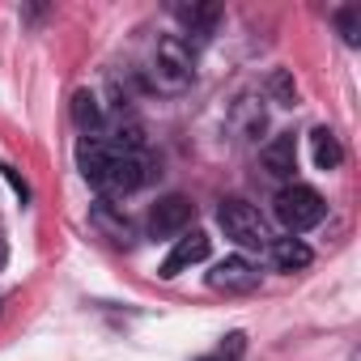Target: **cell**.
I'll use <instances>...</instances> for the list:
<instances>
[{
  "label": "cell",
  "mask_w": 361,
  "mask_h": 361,
  "mask_svg": "<svg viewBox=\"0 0 361 361\" xmlns=\"http://www.w3.org/2000/svg\"><path fill=\"white\" fill-rule=\"evenodd\" d=\"M264 123H268V115H264V102H255L251 94L234 102V115H230V128H234V132H238L243 140H251V136H259V132H264Z\"/></svg>",
  "instance_id": "8fae6325"
},
{
  "label": "cell",
  "mask_w": 361,
  "mask_h": 361,
  "mask_svg": "<svg viewBox=\"0 0 361 361\" xmlns=\"http://www.w3.org/2000/svg\"><path fill=\"white\" fill-rule=\"evenodd\" d=\"M149 85L157 94H183L192 81H196V68H192V47L183 43V35H161L149 51Z\"/></svg>",
  "instance_id": "7a4b0ae2"
},
{
  "label": "cell",
  "mask_w": 361,
  "mask_h": 361,
  "mask_svg": "<svg viewBox=\"0 0 361 361\" xmlns=\"http://www.w3.org/2000/svg\"><path fill=\"white\" fill-rule=\"evenodd\" d=\"M272 94L281 98V106H293V98H298V90H293V81H289V73H272Z\"/></svg>",
  "instance_id": "e0dca14e"
},
{
  "label": "cell",
  "mask_w": 361,
  "mask_h": 361,
  "mask_svg": "<svg viewBox=\"0 0 361 361\" xmlns=\"http://www.w3.org/2000/svg\"><path fill=\"white\" fill-rule=\"evenodd\" d=\"M90 226L102 234V238H111L115 247H132V238H136V226L128 221V213L115 204V200H94L90 204Z\"/></svg>",
  "instance_id": "52a82bcc"
},
{
  "label": "cell",
  "mask_w": 361,
  "mask_h": 361,
  "mask_svg": "<svg viewBox=\"0 0 361 361\" xmlns=\"http://www.w3.org/2000/svg\"><path fill=\"white\" fill-rule=\"evenodd\" d=\"M209 251H213L209 234H204V230H192V234H183V238L170 247V255L161 259L157 276H161V281H174L178 272H188L192 264H204V259H209Z\"/></svg>",
  "instance_id": "8992f818"
},
{
  "label": "cell",
  "mask_w": 361,
  "mask_h": 361,
  "mask_svg": "<svg viewBox=\"0 0 361 361\" xmlns=\"http://www.w3.org/2000/svg\"><path fill=\"white\" fill-rule=\"evenodd\" d=\"M77 166L85 174V183L102 200H119L145 183V157L140 149H123L106 136H81L77 145Z\"/></svg>",
  "instance_id": "6da1fadb"
},
{
  "label": "cell",
  "mask_w": 361,
  "mask_h": 361,
  "mask_svg": "<svg viewBox=\"0 0 361 361\" xmlns=\"http://www.w3.org/2000/svg\"><path fill=\"white\" fill-rule=\"evenodd\" d=\"M192 217H196V204L188 196H161L149 209V234L153 238H174L192 226Z\"/></svg>",
  "instance_id": "5b68a950"
},
{
  "label": "cell",
  "mask_w": 361,
  "mask_h": 361,
  "mask_svg": "<svg viewBox=\"0 0 361 361\" xmlns=\"http://www.w3.org/2000/svg\"><path fill=\"white\" fill-rule=\"evenodd\" d=\"M310 157H314V166H319V170H336V166L344 161V149H340L336 132L314 128V132H310Z\"/></svg>",
  "instance_id": "4fadbf2b"
},
{
  "label": "cell",
  "mask_w": 361,
  "mask_h": 361,
  "mask_svg": "<svg viewBox=\"0 0 361 361\" xmlns=\"http://www.w3.org/2000/svg\"><path fill=\"white\" fill-rule=\"evenodd\" d=\"M243 353H247V336H243V331H230V336H226L209 357H200V361H238Z\"/></svg>",
  "instance_id": "9a60e30c"
},
{
  "label": "cell",
  "mask_w": 361,
  "mask_h": 361,
  "mask_svg": "<svg viewBox=\"0 0 361 361\" xmlns=\"http://www.w3.org/2000/svg\"><path fill=\"white\" fill-rule=\"evenodd\" d=\"M336 26H340V35H344V43H348V47H357V43H361V9H353V5H348V9H340V13H336Z\"/></svg>",
  "instance_id": "2e32d148"
},
{
  "label": "cell",
  "mask_w": 361,
  "mask_h": 361,
  "mask_svg": "<svg viewBox=\"0 0 361 361\" xmlns=\"http://www.w3.org/2000/svg\"><path fill=\"white\" fill-rule=\"evenodd\" d=\"M323 213H327V204H323V196H319L314 188L293 183V188H285V192L276 196V221L289 230V238L314 230V226L323 221Z\"/></svg>",
  "instance_id": "277c9868"
},
{
  "label": "cell",
  "mask_w": 361,
  "mask_h": 361,
  "mask_svg": "<svg viewBox=\"0 0 361 361\" xmlns=\"http://www.w3.org/2000/svg\"><path fill=\"white\" fill-rule=\"evenodd\" d=\"M217 221H221L226 238H234L243 251H264V247H272L268 221H264L259 209H251L247 200H226V204L217 209Z\"/></svg>",
  "instance_id": "3957f363"
},
{
  "label": "cell",
  "mask_w": 361,
  "mask_h": 361,
  "mask_svg": "<svg viewBox=\"0 0 361 361\" xmlns=\"http://www.w3.org/2000/svg\"><path fill=\"white\" fill-rule=\"evenodd\" d=\"M259 161H264V170H268L272 178H293V170H298V140H293V132L272 136V140L259 149Z\"/></svg>",
  "instance_id": "9c48e42d"
},
{
  "label": "cell",
  "mask_w": 361,
  "mask_h": 361,
  "mask_svg": "<svg viewBox=\"0 0 361 361\" xmlns=\"http://www.w3.org/2000/svg\"><path fill=\"white\" fill-rule=\"evenodd\" d=\"M209 285H213V289H226V293H247V289L259 285V268H255L247 255H230V259H221V264L209 272Z\"/></svg>",
  "instance_id": "ba28073f"
},
{
  "label": "cell",
  "mask_w": 361,
  "mask_h": 361,
  "mask_svg": "<svg viewBox=\"0 0 361 361\" xmlns=\"http://www.w3.org/2000/svg\"><path fill=\"white\" fill-rule=\"evenodd\" d=\"M0 174H5V178H9V188H13V192L22 196V204H26V200H30V188H26V178H22V174H18L13 166H0Z\"/></svg>",
  "instance_id": "ac0fdd59"
},
{
  "label": "cell",
  "mask_w": 361,
  "mask_h": 361,
  "mask_svg": "<svg viewBox=\"0 0 361 361\" xmlns=\"http://www.w3.org/2000/svg\"><path fill=\"white\" fill-rule=\"evenodd\" d=\"M73 119H77V128H81L85 136H102V132H106V115H102V106H98V98H94L90 90H81V94L73 98Z\"/></svg>",
  "instance_id": "7c38bea8"
},
{
  "label": "cell",
  "mask_w": 361,
  "mask_h": 361,
  "mask_svg": "<svg viewBox=\"0 0 361 361\" xmlns=\"http://www.w3.org/2000/svg\"><path fill=\"white\" fill-rule=\"evenodd\" d=\"M272 259H276V268H285V272H302V268H310V247L302 243V238H276L272 243Z\"/></svg>",
  "instance_id": "5bb4252c"
},
{
  "label": "cell",
  "mask_w": 361,
  "mask_h": 361,
  "mask_svg": "<svg viewBox=\"0 0 361 361\" xmlns=\"http://www.w3.org/2000/svg\"><path fill=\"white\" fill-rule=\"evenodd\" d=\"M174 18L183 22V30H188V39H183V43L192 47V43H204V39L217 30L221 9H217V5H178V9H174Z\"/></svg>",
  "instance_id": "30bf717a"
}]
</instances>
